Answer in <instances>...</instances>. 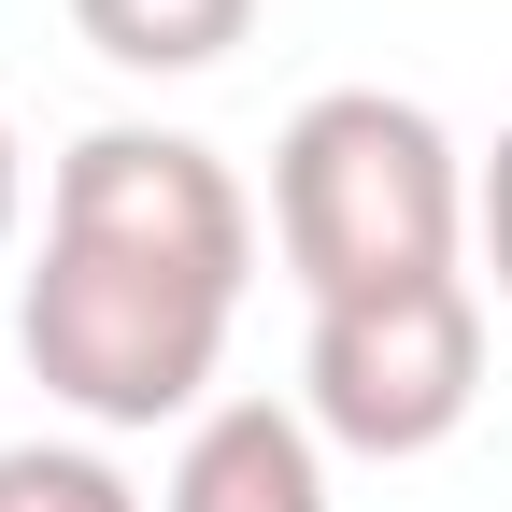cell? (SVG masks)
<instances>
[{"label":"cell","mask_w":512,"mask_h":512,"mask_svg":"<svg viewBox=\"0 0 512 512\" xmlns=\"http://www.w3.org/2000/svg\"><path fill=\"white\" fill-rule=\"evenodd\" d=\"M256 271V200L185 128H86L43 185V271L15 299V342L43 399L86 427H200L214 356Z\"/></svg>","instance_id":"1"},{"label":"cell","mask_w":512,"mask_h":512,"mask_svg":"<svg viewBox=\"0 0 512 512\" xmlns=\"http://www.w3.org/2000/svg\"><path fill=\"white\" fill-rule=\"evenodd\" d=\"M271 242L313 285V313L384 299V285H441L470 242V171L441 143V114L384 100V86H313L271 143Z\"/></svg>","instance_id":"2"},{"label":"cell","mask_w":512,"mask_h":512,"mask_svg":"<svg viewBox=\"0 0 512 512\" xmlns=\"http://www.w3.org/2000/svg\"><path fill=\"white\" fill-rule=\"evenodd\" d=\"M484 399V299L470 271L441 285H384V299H328L299 342V413L342 441V456H427L456 441Z\"/></svg>","instance_id":"3"},{"label":"cell","mask_w":512,"mask_h":512,"mask_svg":"<svg viewBox=\"0 0 512 512\" xmlns=\"http://www.w3.org/2000/svg\"><path fill=\"white\" fill-rule=\"evenodd\" d=\"M157 512H328V427L299 399H214L185 427Z\"/></svg>","instance_id":"4"},{"label":"cell","mask_w":512,"mask_h":512,"mask_svg":"<svg viewBox=\"0 0 512 512\" xmlns=\"http://www.w3.org/2000/svg\"><path fill=\"white\" fill-rule=\"evenodd\" d=\"M72 29L114 57V72H214V57L256 29V0H72Z\"/></svg>","instance_id":"5"},{"label":"cell","mask_w":512,"mask_h":512,"mask_svg":"<svg viewBox=\"0 0 512 512\" xmlns=\"http://www.w3.org/2000/svg\"><path fill=\"white\" fill-rule=\"evenodd\" d=\"M0 512H143V484L86 441H0Z\"/></svg>","instance_id":"6"},{"label":"cell","mask_w":512,"mask_h":512,"mask_svg":"<svg viewBox=\"0 0 512 512\" xmlns=\"http://www.w3.org/2000/svg\"><path fill=\"white\" fill-rule=\"evenodd\" d=\"M470 242H484V285L512 299V128H498V157L470 171Z\"/></svg>","instance_id":"7"},{"label":"cell","mask_w":512,"mask_h":512,"mask_svg":"<svg viewBox=\"0 0 512 512\" xmlns=\"http://www.w3.org/2000/svg\"><path fill=\"white\" fill-rule=\"evenodd\" d=\"M15 214H29V171H15V128H0V242H15Z\"/></svg>","instance_id":"8"}]
</instances>
